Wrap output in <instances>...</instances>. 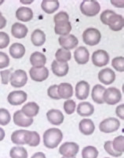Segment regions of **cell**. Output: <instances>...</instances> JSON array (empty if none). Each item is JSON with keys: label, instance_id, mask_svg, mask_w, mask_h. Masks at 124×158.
I'll list each match as a JSON object with an SVG mask.
<instances>
[{"label": "cell", "instance_id": "obj_39", "mask_svg": "<svg viewBox=\"0 0 124 158\" xmlns=\"http://www.w3.org/2000/svg\"><path fill=\"white\" fill-rule=\"evenodd\" d=\"M104 148L105 150V151L107 152L108 154H110L111 156H115V157H119V156H122V153H118L116 150L113 149V142L112 141H107L104 143Z\"/></svg>", "mask_w": 124, "mask_h": 158}, {"label": "cell", "instance_id": "obj_32", "mask_svg": "<svg viewBox=\"0 0 124 158\" xmlns=\"http://www.w3.org/2000/svg\"><path fill=\"white\" fill-rule=\"evenodd\" d=\"M56 60L61 63H67L72 59V53L69 50L64 49H58L55 54Z\"/></svg>", "mask_w": 124, "mask_h": 158}, {"label": "cell", "instance_id": "obj_22", "mask_svg": "<svg viewBox=\"0 0 124 158\" xmlns=\"http://www.w3.org/2000/svg\"><path fill=\"white\" fill-rule=\"evenodd\" d=\"M33 16L34 14L32 9L29 8V7L21 6L17 9V10L16 11V17L17 20H20V21H30L33 18Z\"/></svg>", "mask_w": 124, "mask_h": 158}, {"label": "cell", "instance_id": "obj_38", "mask_svg": "<svg viewBox=\"0 0 124 158\" xmlns=\"http://www.w3.org/2000/svg\"><path fill=\"white\" fill-rule=\"evenodd\" d=\"M76 107V102L72 99H68L64 103V110L67 114H72Z\"/></svg>", "mask_w": 124, "mask_h": 158}, {"label": "cell", "instance_id": "obj_2", "mask_svg": "<svg viewBox=\"0 0 124 158\" xmlns=\"http://www.w3.org/2000/svg\"><path fill=\"white\" fill-rule=\"evenodd\" d=\"M34 131L27 130H17L11 135V141L17 145H25L30 146L32 143Z\"/></svg>", "mask_w": 124, "mask_h": 158}, {"label": "cell", "instance_id": "obj_52", "mask_svg": "<svg viewBox=\"0 0 124 158\" xmlns=\"http://www.w3.org/2000/svg\"><path fill=\"white\" fill-rule=\"evenodd\" d=\"M62 158H76V156H72V157H65V156H63Z\"/></svg>", "mask_w": 124, "mask_h": 158}, {"label": "cell", "instance_id": "obj_24", "mask_svg": "<svg viewBox=\"0 0 124 158\" xmlns=\"http://www.w3.org/2000/svg\"><path fill=\"white\" fill-rule=\"evenodd\" d=\"M79 128L81 133L85 135H90L94 133V130H95V125L92 120L84 118L79 122Z\"/></svg>", "mask_w": 124, "mask_h": 158}, {"label": "cell", "instance_id": "obj_51", "mask_svg": "<svg viewBox=\"0 0 124 158\" xmlns=\"http://www.w3.org/2000/svg\"><path fill=\"white\" fill-rule=\"evenodd\" d=\"M4 2V1L3 0H0V5H1V4H2Z\"/></svg>", "mask_w": 124, "mask_h": 158}, {"label": "cell", "instance_id": "obj_23", "mask_svg": "<svg viewBox=\"0 0 124 158\" xmlns=\"http://www.w3.org/2000/svg\"><path fill=\"white\" fill-rule=\"evenodd\" d=\"M29 32V29L24 24L20 23H14L11 27V33L16 39H24L25 38Z\"/></svg>", "mask_w": 124, "mask_h": 158}, {"label": "cell", "instance_id": "obj_19", "mask_svg": "<svg viewBox=\"0 0 124 158\" xmlns=\"http://www.w3.org/2000/svg\"><path fill=\"white\" fill-rule=\"evenodd\" d=\"M74 57L79 64H86L90 60V53L88 49L84 46H79L75 50Z\"/></svg>", "mask_w": 124, "mask_h": 158}, {"label": "cell", "instance_id": "obj_17", "mask_svg": "<svg viewBox=\"0 0 124 158\" xmlns=\"http://www.w3.org/2000/svg\"><path fill=\"white\" fill-rule=\"evenodd\" d=\"M51 70L53 74L58 77H64L68 74L69 70V66L68 63L58 62L55 60L51 64Z\"/></svg>", "mask_w": 124, "mask_h": 158}, {"label": "cell", "instance_id": "obj_35", "mask_svg": "<svg viewBox=\"0 0 124 158\" xmlns=\"http://www.w3.org/2000/svg\"><path fill=\"white\" fill-rule=\"evenodd\" d=\"M113 147L116 152L123 153L124 151V137L122 135L116 137L113 141Z\"/></svg>", "mask_w": 124, "mask_h": 158}, {"label": "cell", "instance_id": "obj_53", "mask_svg": "<svg viewBox=\"0 0 124 158\" xmlns=\"http://www.w3.org/2000/svg\"><path fill=\"white\" fill-rule=\"evenodd\" d=\"M105 158H108V157H105Z\"/></svg>", "mask_w": 124, "mask_h": 158}, {"label": "cell", "instance_id": "obj_13", "mask_svg": "<svg viewBox=\"0 0 124 158\" xmlns=\"http://www.w3.org/2000/svg\"><path fill=\"white\" fill-rule=\"evenodd\" d=\"M99 81L104 85H108L113 84L116 80V74L111 68H104L98 73Z\"/></svg>", "mask_w": 124, "mask_h": 158}, {"label": "cell", "instance_id": "obj_11", "mask_svg": "<svg viewBox=\"0 0 124 158\" xmlns=\"http://www.w3.org/2000/svg\"><path fill=\"white\" fill-rule=\"evenodd\" d=\"M29 74L33 81L41 82L45 81L49 77V70L46 67H33L29 71Z\"/></svg>", "mask_w": 124, "mask_h": 158}, {"label": "cell", "instance_id": "obj_46", "mask_svg": "<svg viewBox=\"0 0 124 158\" xmlns=\"http://www.w3.org/2000/svg\"><path fill=\"white\" fill-rule=\"evenodd\" d=\"M124 104L119 105L116 107V114L119 118L122 120L124 119Z\"/></svg>", "mask_w": 124, "mask_h": 158}, {"label": "cell", "instance_id": "obj_6", "mask_svg": "<svg viewBox=\"0 0 124 158\" xmlns=\"http://www.w3.org/2000/svg\"><path fill=\"white\" fill-rule=\"evenodd\" d=\"M10 84L14 88H21L25 85L28 81L27 73L24 70H17L11 74L10 78Z\"/></svg>", "mask_w": 124, "mask_h": 158}, {"label": "cell", "instance_id": "obj_29", "mask_svg": "<svg viewBox=\"0 0 124 158\" xmlns=\"http://www.w3.org/2000/svg\"><path fill=\"white\" fill-rule=\"evenodd\" d=\"M30 63L33 67H42L46 64V57L44 54L35 52L31 55Z\"/></svg>", "mask_w": 124, "mask_h": 158}, {"label": "cell", "instance_id": "obj_1", "mask_svg": "<svg viewBox=\"0 0 124 158\" xmlns=\"http://www.w3.org/2000/svg\"><path fill=\"white\" fill-rule=\"evenodd\" d=\"M63 139L62 131L58 128H50L43 134V143L48 149H54L58 146Z\"/></svg>", "mask_w": 124, "mask_h": 158}, {"label": "cell", "instance_id": "obj_36", "mask_svg": "<svg viewBox=\"0 0 124 158\" xmlns=\"http://www.w3.org/2000/svg\"><path fill=\"white\" fill-rule=\"evenodd\" d=\"M11 116L10 114L5 108H0V125L2 126L7 125L10 122Z\"/></svg>", "mask_w": 124, "mask_h": 158}, {"label": "cell", "instance_id": "obj_40", "mask_svg": "<svg viewBox=\"0 0 124 158\" xmlns=\"http://www.w3.org/2000/svg\"><path fill=\"white\" fill-rule=\"evenodd\" d=\"M10 36L8 34L3 31H0V49H5L10 44Z\"/></svg>", "mask_w": 124, "mask_h": 158}, {"label": "cell", "instance_id": "obj_27", "mask_svg": "<svg viewBox=\"0 0 124 158\" xmlns=\"http://www.w3.org/2000/svg\"><path fill=\"white\" fill-rule=\"evenodd\" d=\"M94 107L89 102H82L78 104L77 113L82 117H90L94 114Z\"/></svg>", "mask_w": 124, "mask_h": 158}, {"label": "cell", "instance_id": "obj_42", "mask_svg": "<svg viewBox=\"0 0 124 158\" xmlns=\"http://www.w3.org/2000/svg\"><path fill=\"white\" fill-rule=\"evenodd\" d=\"M47 95L53 99H60L58 94H57V85H54L49 87L47 89Z\"/></svg>", "mask_w": 124, "mask_h": 158}, {"label": "cell", "instance_id": "obj_15", "mask_svg": "<svg viewBox=\"0 0 124 158\" xmlns=\"http://www.w3.org/2000/svg\"><path fill=\"white\" fill-rule=\"evenodd\" d=\"M90 94V85L86 81H80L76 84V96L78 99H86Z\"/></svg>", "mask_w": 124, "mask_h": 158}, {"label": "cell", "instance_id": "obj_43", "mask_svg": "<svg viewBox=\"0 0 124 158\" xmlns=\"http://www.w3.org/2000/svg\"><path fill=\"white\" fill-rule=\"evenodd\" d=\"M63 20H69V16L66 12L61 11V12H59L58 14L54 16V21L55 24L57 22L63 21Z\"/></svg>", "mask_w": 124, "mask_h": 158}, {"label": "cell", "instance_id": "obj_49", "mask_svg": "<svg viewBox=\"0 0 124 158\" xmlns=\"http://www.w3.org/2000/svg\"><path fill=\"white\" fill-rule=\"evenodd\" d=\"M5 131L2 128H0V141H2L5 138Z\"/></svg>", "mask_w": 124, "mask_h": 158}, {"label": "cell", "instance_id": "obj_48", "mask_svg": "<svg viewBox=\"0 0 124 158\" xmlns=\"http://www.w3.org/2000/svg\"><path fill=\"white\" fill-rule=\"evenodd\" d=\"M32 158H46V156L42 152H37L32 156Z\"/></svg>", "mask_w": 124, "mask_h": 158}, {"label": "cell", "instance_id": "obj_33", "mask_svg": "<svg viewBox=\"0 0 124 158\" xmlns=\"http://www.w3.org/2000/svg\"><path fill=\"white\" fill-rule=\"evenodd\" d=\"M10 156L11 158H28V151L22 146H14L10 150Z\"/></svg>", "mask_w": 124, "mask_h": 158}, {"label": "cell", "instance_id": "obj_14", "mask_svg": "<svg viewBox=\"0 0 124 158\" xmlns=\"http://www.w3.org/2000/svg\"><path fill=\"white\" fill-rule=\"evenodd\" d=\"M107 25L109 26L111 30L114 31H119L123 28L124 26V19L122 15L117 14H113L111 16L107 22Z\"/></svg>", "mask_w": 124, "mask_h": 158}, {"label": "cell", "instance_id": "obj_9", "mask_svg": "<svg viewBox=\"0 0 124 158\" xmlns=\"http://www.w3.org/2000/svg\"><path fill=\"white\" fill-rule=\"evenodd\" d=\"M79 146L77 143L67 142L60 146L59 153L65 157H72L76 156V154L79 153Z\"/></svg>", "mask_w": 124, "mask_h": 158}, {"label": "cell", "instance_id": "obj_37", "mask_svg": "<svg viewBox=\"0 0 124 158\" xmlns=\"http://www.w3.org/2000/svg\"><path fill=\"white\" fill-rule=\"evenodd\" d=\"M112 65L115 69L119 72L124 71V58L123 56H117L113 60Z\"/></svg>", "mask_w": 124, "mask_h": 158}, {"label": "cell", "instance_id": "obj_47", "mask_svg": "<svg viewBox=\"0 0 124 158\" xmlns=\"http://www.w3.org/2000/svg\"><path fill=\"white\" fill-rule=\"evenodd\" d=\"M7 25V20L5 17L2 16V13L0 12V30L6 27Z\"/></svg>", "mask_w": 124, "mask_h": 158}, {"label": "cell", "instance_id": "obj_44", "mask_svg": "<svg viewBox=\"0 0 124 158\" xmlns=\"http://www.w3.org/2000/svg\"><path fill=\"white\" fill-rule=\"evenodd\" d=\"M113 14H115V12L113 10H104V12H102V14H101V20L103 24L107 25V22L108 20V19L110 18V17L113 15Z\"/></svg>", "mask_w": 124, "mask_h": 158}, {"label": "cell", "instance_id": "obj_41", "mask_svg": "<svg viewBox=\"0 0 124 158\" xmlns=\"http://www.w3.org/2000/svg\"><path fill=\"white\" fill-rule=\"evenodd\" d=\"M10 65V58L7 53L0 52V69L6 68Z\"/></svg>", "mask_w": 124, "mask_h": 158}, {"label": "cell", "instance_id": "obj_26", "mask_svg": "<svg viewBox=\"0 0 124 158\" xmlns=\"http://www.w3.org/2000/svg\"><path fill=\"white\" fill-rule=\"evenodd\" d=\"M60 3L57 0H43L41 3V8L46 14H54L58 10Z\"/></svg>", "mask_w": 124, "mask_h": 158}, {"label": "cell", "instance_id": "obj_16", "mask_svg": "<svg viewBox=\"0 0 124 158\" xmlns=\"http://www.w3.org/2000/svg\"><path fill=\"white\" fill-rule=\"evenodd\" d=\"M34 120L28 118L24 114L21 110H17L14 114V122L16 125L20 127H29L32 125Z\"/></svg>", "mask_w": 124, "mask_h": 158}, {"label": "cell", "instance_id": "obj_12", "mask_svg": "<svg viewBox=\"0 0 124 158\" xmlns=\"http://www.w3.org/2000/svg\"><path fill=\"white\" fill-rule=\"evenodd\" d=\"M28 95L24 91H13L8 95L7 100L12 106H19L27 100Z\"/></svg>", "mask_w": 124, "mask_h": 158}, {"label": "cell", "instance_id": "obj_30", "mask_svg": "<svg viewBox=\"0 0 124 158\" xmlns=\"http://www.w3.org/2000/svg\"><path fill=\"white\" fill-rule=\"evenodd\" d=\"M105 88L103 87L101 85H96L94 86L91 93V97L93 100L97 104H102L104 103L103 100V95H104Z\"/></svg>", "mask_w": 124, "mask_h": 158}, {"label": "cell", "instance_id": "obj_31", "mask_svg": "<svg viewBox=\"0 0 124 158\" xmlns=\"http://www.w3.org/2000/svg\"><path fill=\"white\" fill-rule=\"evenodd\" d=\"M31 39H32V42L34 46H41L46 42V35L40 29H36L32 32Z\"/></svg>", "mask_w": 124, "mask_h": 158}, {"label": "cell", "instance_id": "obj_10", "mask_svg": "<svg viewBox=\"0 0 124 158\" xmlns=\"http://www.w3.org/2000/svg\"><path fill=\"white\" fill-rule=\"evenodd\" d=\"M58 42L62 49L69 51H70V49H75L79 44V40L74 35L60 36L58 39Z\"/></svg>", "mask_w": 124, "mask_h": 158}, {"label": "cell", "instance_id": "obj_8", "mask_svg": "<svg viewBox=\"0 0 124 158\" xmlns=\"http://www.w3.org/2000/svg\"><path fill=\"white\" fill-rule=\"evenodd\" d=\"M92 62L96 67H102L106 66L109 63L110 56L105 50L98 49L94 52L92 55Z\"/></svg>", "mask_w": 124, "mask_h": 158}, {"label": "cell", "instance_id": "obj_28", "mask_svg": "<svg viewBox=\"0 0 124 158\" xmlns=\"http://www.w3.org/2000/svg\"><path fill=\"white\" fill-rule=\"evenodd\" d=\"M10 54L14 59H20L25 54V47L21 43L15 42L10 46Z\"/></svg>", "mask_w": 124, "mask_h": 158}, {"label": "cell", "instance_id": "obj_18", "mask_svg": "<svg viewBox=\"0 0 124 158\" xmlns=\"http://www.w3.org/2000/svg\"><path fill=\"white\" fill-rule=\"evenodd\" d=\"M46 118L48 121L54 125H60L64 122V117L62 112L59 110H50L46 113Z\"/></svg>", "mask_w": 124, "mask_h": 158}, {"label": "cell", "instance_id": "obj_7", "mask_svg": "<svg viewBox=\"0 0 124 158\" xmlns=\"http://www.w3.org/2000/svg\"><path fill=\"white\" fill-rule=\"evenodd\" d=\"M120 127V122L117 118H109L103 120L100 125H99V129L102 132L104 133H112L117 131Z\"/></svg>", "mask_w": 124, "mask_h": 158}, {"label": "cell", "instance_id": "obj_25", "mask_svg": "<svg viewBox=\"0 0 124 158\" xmlns=\"http://www.w3.org/2000/svg\"><path fill=\"white\" fill-rule=\"evenodd\" d=\"M20 110L28 118H33L39 114V106L35 102H29L23 106Z\"/></svg>", "mask_w": 124, "mask_h": 158}, {"label": "cell", "instance_id": "obj_5", "mask_svg": "<svg viewBox=\"0 0 124 158\" xmlns=\"http://www.w3.org/2000/svg\"><path fill=\"white\" fill-rule=\"evenodd\" d=\"M122 99V93L120 90L116 87H110L105 89L103 95L104 103L108 105H116Z\"/></svg>", "mask_w": 124, "mask_h": 158}, {"label": "cell", "instance_id": "obj_45", "mask_svg": "<svg viewBox=\"0 0 124 158\" xmlns=\"http://www.w3.org/2000/svg\"><path fill=\"white\" fill-rule=\"evenodd\" d=\"M2 77V83L3 85H7L10 81V75H11V70H4L0 72Z\"/></svg>", "mask_w": 124, "mask_h": 158}, {"label": "cell", "instance_id": "obj_50", "mask_svg": "<svg viewBox=\"0 0 124 158\" xmlns=\"http://www.w3.org/2000/svg\"><path fill=\"white\" fill-rule=\"evenodd\" d=\"M20 2L21 3H31V2H32V1H30V2H24V1H20Z\"/></svg>", "mask_w": 124, "mask_h": 158}, {"label": "cell", "instance_id": "obj_4", "mask_svg": "<svg viewBox=\"0 0 124 158\" xmlns=\"http://www.w3.org/2000/svg\"><path fill=\"white\" fill-rule=\"evenodd\" d=\"M80 10L82 14L86 17H94L100 12L101 6L98 2L94 0L82 1L80 5Z\"/></svg>", "mask_w": 124, "mask_h": 158}, {"label": "cell", "instance_id": "obj_20", "mask_svg": "<svg viewBox=\"0 0 124 158\" xmlns=\"http://www.w3.org/2000/svg\"><path fill=\"white\" fill-rule=\"evenodd\" d=\"M57 94L60 99H69L73 96V88L69 83H60L57 85Z\"/></svg>", "mask_w": 124, "mask_h": 158}, {"label": "cell", "instance_id": "obj_21", "mask_svg": "<svg viewBox=\"0 0 124 158\" xmlns=\"http://www.w3.org/2000/svg\"><path fill=\"white\" fill-rule=\"evenodd\" d=\"M72 24L69 20H63L56 23L54 31L59 35L65 36L69 35V32L72 31Z\"/></svg>", "mask_w": 124, "mask_h": 158}, {"label": "cell", "instance_id": "obj_34", "mask_svg": "<svg viewBox=\"0 0 124 158\" xmlns=\"http://www.w3.org/2000/svg\"><path fill=\"white\" fill-rule=\"evenodd\" d=\"M82 158H97L98 150L94 146H86L82 151Z\"/></svg>", "mask_w": 124, "mask_h": 158}, {"label": "cell", "instance_id": "obj_3", "mask_svg": "<svg viewBox=\"0 0 124 158\" xmlns=\"http://www.w3.org/2000/svg\"><path fill=\"white\" fill-rule=\"evenodd\" d=\"M101 39V34L100 31L94 27H90L82 33V41L90 46L97 45Z\"/></svg>", "mask_w": 124, "mask_h": 158}]
</instances>
